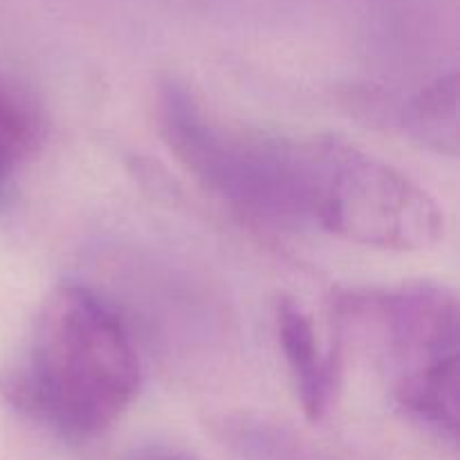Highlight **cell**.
<instances>
[{
  "label": "cell",
  "mask_w": 460,
  "mask_h": 460,
  "mask_svg": "<svg viewBox=\"0 0 460 460\" xmlns=\"http://www.w3.org/2000/svg\"><path fill=\"white\" fill-rule=\"evenodd\" d=\"M142 364L119 314L76 283L54 288L25 359L0 376L9 407L63 438L103 434L133 404Z\"/></svg>",
  "instance_id": "obj_1"
},
{
  "label": "cell",
  "mask_w": 460,
  "mask_h": 460,
  "mask_svg": "<svg viewBox=\"0 0 460 460\" xmlns=\"http://www.w3.org/2000/svg\"><path fill=\"white\" fill-rule=\"evenodd\" d=\"M157 126L180 164L214 196L270 225H310V139L216 124L184 85L164 84Z\"/></svg>",
  "instance_id": "obj_2"
},
{
  "label": "cell",
  "mask_w": 460,
  "mask_h": 460,
  "mask_svg": "<svg viewBox=\"0 0 460 460\" xmlns=\"http://www.w3.org/2000/svg\"><path fill=\"white\" fill-rule=\"evenodd\" d=\"M310 225L380 250H425L445 232L434 198L409 175L340 137L310 139Z\"/></svg>",
  "instance_id": "obj_3"
},
{
  "label": "cell",
  "mask_w": 460,
  "mask_h": 460,
  "mask_svg": "<svg viewBox=\"0 0 460 460\" xmlns=\"http://www.w3.org/2000/svg\"><path fill=\"white\" fill-rule=\"evenodd\" d=\"M332 308L341 326L371 328L394 371L391 389L458 362V301L447 286L418 281L395 290H349Z\"/></svg>",
  "instance_id": "obj_4"
},
{
  "label": "cell",
  "mask_w": 460,
  "mask_h": 460,
  "mask_svg": "<svg viewBox=\"0 0 460 460\" xmlns=\"http://www.w3.org/2000/svg\"><path fill=\"white\" fill-rule=\"evenodd\" d=\"M277 332L304 413L313 422L323 420L341 386L344 355L332 344L322 349L313 322L292 299L277 304Z\"/></svg>",
  "instance_id": "obj_5"
},
{
  "label": "cell",
  "mask_w": 460,
  "mask_h": 460,
  "mask_svg": "<svg viewBox=\"0 0 460 460\" xmlns=\"http://www.w3.org/2000/svg\"><path fill=\"white\" fill-rule=\"evenodd\" d=\"M407 133L443 155H458V79L456 72L438 76L404 106Z\"/></svg>",
  "instance_id": "obj_6"
},
{
  "label": "cell",
  "mask_w": 460,
  "mask_h": 460,
  "mask_svg": "<svg viewBox=\"0 0 460 460\" xmlns=\"http://www.w3.org/2000/svg\"><path fill=\"white\" fill-rule=\"evenodd\" d=\"M216 436L241 460H313L296 434L259 416L220 418Z\"/></svg>",
  "instance_id": "obj_7"
},
{
  "label": "cell",
  "mask_w": 460,
  "mask_h": 460,
  "mask_svg": "<svg viewBox=\"0 0 460 460\" xmlns=\"http://www.w3.org/2000/svg\"><path fill=\"white\" fill-rule=\"evenodd\" d=\"M45 137L43 112L27 94L0 84V191Z\"/></svg>",
  "instance_id": "obj_8"
},
{
  "label": "cell",
  "mask_w": 460,
  "mask_h": 460,
  "mask_svg": "<svg viewBox=\"0 0 460 460\" xmlns=\"http://www.w3.org/2000/svg\"><path fill=\"white\" fill-rule=\"evenodd\" d=\"M121 460H200L182 445L173 443H144L126 454Z\"/></svg>",
  "instance_id": "obj_9"
}]
</instances>
